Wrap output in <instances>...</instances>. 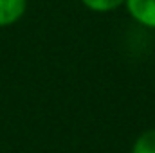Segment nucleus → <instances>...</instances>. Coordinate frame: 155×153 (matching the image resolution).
Wrapping results in <instances>:
<instances>
[{
    "instance_id": "nucleus-4",
    "label": "nucleus",
    "mask_w": 155,
    "mask_h": 153,
    "mask_svg": "<svg viewBox=\"0 0 155 153\" xmlns=\"http://www.w3.org/2000/svg\"><path fill=\"white\" fill-rule=\"evenodd\" d=\"M124 2L126 0H81V4L94 13H110L117 7L124 5Z\"/></svg>"
},
{
    "instance_id": "nucleus-1",
    "label": "nucleus",
    "mask_w": 155,
    "mask_h": 153,
    "mask_svg": "<svg viewBox=\"0 0 155 153\" xmlns=\"http://www.w3.org/2000/svg\"><path fill=\"white\" fill-rule=\"evenodd\" d=\"M128 15L143 27L155 29V0H126Z\"/></svg>"
},
{
    "instance_id": "nucleus-2",
    "label": "nucleus",
    "mask_w": 155,
    "mask_h": 153,
    "mask_svg": "<svg viewBox=\"0 0 155 153\" xmlns=\"http://www.w3.org/2000/svg\"><path fill=\"white\" fill-rule=\"evenodd\" d=\"M27 0H0V27H9L24 18Z\"/></svg>"
},
{
    "instance_id": "nucleus-3",
    "label": "nucleus",
    "mask_w": 155,
    "mask_h": 153,
    "mask_svg": "<svg viewBox=\"0 0 155 153\" xmlns=\"http://www.w3.org/2000/svg\"><path fill=\"white\" fill-rule=\"evenodd\" d=\"M130 153H155V128H150L137 135Z\"/></svg>"
}]
</instances>
